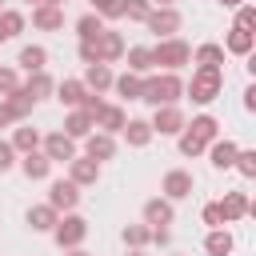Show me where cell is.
Here are the masks:
<instances>
[{
    "mask_svg": "<svg viewBox=\"0 0 256 256\" xmlns=\"http://www.w3.org/2000/svg\"><path fill=\"white\" fill-rule=\"evenodd\" d=\"M204 224L224 228V216H220V204H216V200H212V204H204Z\"/></svg>",
    "mask_w": 256,
    "mask_h": 256,
    "instance_id": "60d3db41",
    "label": "cell"
},
{
    "mask_svg": "<svg viewBox=\"0 0 256 256\" xmlns=\"http://www.w3.org/2000/svg\"><path fill=\"white\" fill-rule=\"evenodd\" d=\"M192 172H184V168H172V172H164V184H160V192H164V200H184V196H192Z\"/></svg>",
    "mask_w": 256,
    "mask_h": 256,
    "instance_id": "30bf717a",
    "label": "cell"
},
{
    "mask_svg": "<svg viewBox=\"0 0 256 256\" xmlns=\"http://www.w3.org/2000/svg\"><path fill=\"white\" fill-rule=\"evenodd\" d=\"M204 248H208V256H228V252L236 248V240H232V232H224V228H212V232L204 236Z\"/></svg>",
    "mask_w": 256,
    "mask_h": 256,
    "instance_id": "d4e9b609",
    "label": "cell"
},
{
    "mask_svg": "<svg viewBox=\"0 0 256 256\" xmlns=\"http://www.w3.org/2000/svg\"><path fill=\"white\" fill-rule=\"evenodd\" d=\"M148 12H152V0H124V16H128V20H140V24H144Z\"/></svg>",
    "mask_w": 256,
    "mask_h": 256,
    "instance_id": "f35d334b",
    "label": "cell"
},
{
    "mask_svg": "<svg viewBox=\"0 0 256 256\" xmlns=\"http://www.w3.org/2000/svg\"><path fill=\"white\" fill-rule=\"evenodd\" d=\"M104 100H100V92H84V100H80V108L88 112V116H96V108H100Z\"/></svg>",
    "mask_w": 256,
    "mask_h": 256,
    "instance_id": "ee69618b",
    "label": "cell"
},
{
    "mask_svg": "<svg viewBox=\"0 0 256 256\" xmlns=\"http://www.w3.org/2000/svg\"><path fill=\"white\" fill-rule=\"evenodd\" d=\"M220 4H224V8H240L244 0H220Z\"/></svg>",
    "mask_w": 256,
    "mask_h": 256,
    "instance_id": "c3c4849f",
    "label": "cell"
},
{
    "mask_svg": "<svg viewBox=\"0 0 256 256\" xmlns=\"http://www.w3.org/2000/svg\"><path fill=\"white\" fill-rule=\"evenodd\" d=\"M68 180L72 184H96L100 180V164L92 156H72L68 160Z\"/></svg>",
    "mask_w": 256,
    "mask_h": 256,
    "instance_id": "7c38bea8",
    "label": "cell"
},
{
    "mask_svg": "<svg viewBox=\"0 0 256 256\" xmlns=\"http://www.w3.org/2000/svg\"><path fill=\"white\" fill-rule=\"evenodd\" d=\"M56 92H60V104H72V108H76V104L84 100V92H88V88H84V80H64Z\"/></svg>",
    "mask_w": 256,
    "mask_h": 256,
    "instance_id": "836d02e7",
    "label": "cell"
},
{
    "mask_svg": "<svg viewBox=\"0 0 256 256\" xmlns=\"http://www.w3.org/2000/svg\"><path fill=\"white\" fill-rule=\"evenodd\" d=\"M232 28H248V32L256 28V8H252L248 0H244V4L236 8V24H232Z\"/></svg>",
    "mask_w": 256,
    "mask_h": 256,
    "instance_id": "ab89813d",
    "label": "cell"
},
{
    "mask_svg": "<svg viewBox=\"0 0 256 256\" xmlns=\"http://www.w3.org/2000/svg\"><path fill=\"white\" fill-rule=\"evenodd\" d=\"M148 236H152L148 224H128V228H124V244H128V248H144Z\"/></svg>",
    "mask_w": 256,
    "mask_h": 256,
    "instance_id": "8d00e7d4",
    "label": "cell"
},
{
    "mask_svg": "<svg viewBox=\"0 0 256 256\" xmlns=\"http://www.w3.org/2000/svg\"><path fill=\"white\" fill-rule=\"evenodd\" d=\"M180 96H184V80H180L176 72L148 76V80H144V88H140V100H148L152 108H160V104H176Z\"/></svg>",
    "mask_w": 256,
    "mask_h": 256,
    "instance_id": "7a4b0ae2",
    "label": "cell"
},
{
    "mask_svg": "<svg viewBox=\"0 0 256 256\" xmlns=\"http://www.w3.org/2000/svg\"><path fill=\"white\" fill-rule=\"evenodd\" d=\"M28 4H40V0H28Z\"/></svg>",
    "mask_w": 256,
    "mask_h": 256,
    "instance_id": "db71d44e",
    "label": "cell"
},
{
    "mask_svg": "<svg viewBox=\"0 0 256 256\" xmlns=\"http://www.w3.org/2000/svg\"><path fill=\"white\" fill-rule=\"evenodd\" d=\"M244 108H248V112L256 108V84H248V88H244Z\"/></svg>",
    "mask_w": 256,
    "mask_h": 256,
    "instance_id": "bcb514c9",
    "label": "cell"
},
{
    "mask_svg": "<svg viewBox=\"0 0 256 256\" xmlns=\"http://www.w3.org/2000/svg\"><path fill=\"white\" fill-rule=\"evenodd\" d=\"M88 132H92V116H88L84 108L68 112V120H64V136H72V140H84Z\"/></svg>",
    "mask_w": 256,
    "mask_h": 256,
    "instance_id": "603a6c76",
    "label": "cell"
},
{
    "mask_svg": "<svg viewBox=\"0 0 256 256\" xmlns=\"http://www.w3.org/2000/svg\"><path fill=\"white\" fill-rule=\"evenodd\" d=\"M220 88H224V72L220 68H196L192 80L184 84V92L192 96V104H212L220 96Z\"/></svg>",
    "mask_w": 256,
    "mask_h": 256,
    "instance_id": "3957f363",
    "label": "cell"
},
{
    "mask_svg": "<svg viewBox=\"0 0 256 256\" xmlns=\"http://www.w3.org/2000/svg\"><path fill=\"white\" fill-rule=\"evenodd\" d=\"M152 4H156V8H172L176 0H152Z\"/></svg>",
    "mask_w": 256,
    "mask_h": 256,
    "instance_id": "681fc988",
    "label": "cell"
},
{
    "mask_svg": "<svg viewBox=\"0 0 256 256\" xmlns=\"http://www.w3.org/2000/svg\"><path fill=\"white\" fill-rule=\"evenodd\" d=\"M172 216H176V212H172V200H160V196H156V200L144 204V224H148V228H168Z\"/></svg>",
    "mask_w": 256,
    "mask_h": 256,
    "instance_id": "9a60e30c",
    "label": "cell"
},
{
    "mask_svg": "<svg viewBox=\"0 0 256 256\" xmlns=\"http://www.w3.org/2000/svg\"><path fill=\"white\" fill-rule=\"evenodd\" d=\"M120 132H124V140H128L132 148H144V144H148V140L156 136L148 120H124V128H120Z\"/></svg>",
    "mask_w": 256,
    "mask_h": 256,
    "instance_id": "ffe728a7",
    "label": "cell"
},
{
    "mask_svg": "<svg viewBox=\"0 0 256 256\" xmlns=\"http://www.w3.org/2000/svg\"><path fill=\"white\" fill-rule=\"evenodd\" d=\"M20 28H24V16H20V12H12V8H0V44H4V40H12Z\"/></svg>",
    "mask_w": 256,
    "mask_h": 256,
    "instance_id": "4dcf8cb0",
    "label": "cell"
},
{
    "mask_svg": "<svg viewBox=\"0 0 256 256\" xmlns=\"http://www.w3.org/2000/svg\"><path fill=\"white\" fill-rule=\"evenodd\" d=\"M252 44H256V36H252L248 28H232V32H228V40H224V48H228V52H236V56H248V52H252Z\"/></svg>",
    "mask_w": 256,
    "mask_h": 256,
    "instance_id": "4316f807",
    "label": "cell"
},
{
    "mask_svg": "<svg viewBox=\"0 0 256 256\" xmlns=\"http://www.w3.org/2000/svg\"><path fill=\"white\" fill-rule=\"evenodd\" d=\"M40 144H44V156H48L52 164H68V160L76 156V140L64 136V132H48Z\"/></svg>",
    "mask_w": 256,
    "mask_h": 256,
    "instance_id": "9c48e42d",
    "label": "cell"
},
{
    "mask_svg": "<svg viewBox=\"0 0 256 256\" xmlns=\"http://www.w3.org/2000/svg\"><path fill=\"white\" fill-rule=\"evenodd\" d=\"M196 64L200 68H220L224 64V48L220 44H200L196 48Z\"/></svg>",
    "mask_w": 256,
    "mask_h": 256,
    "instance_id": "1f68e13d",
    "label": "cell"
},
{
    "mask_svg": "<svg viewBox=\"0 0 256 256\" xmlns=\"http://www.w3.org/2000/svg\"><path fill=\"white\" fill-rule=\"evenodd\" d=\"M216 136H220V124H216V116L204 112V116H196L192 124L180 128V152H184V156H200Z\"/></svg>",
    "mask_w": 256,
    "mask_h": 256,
    "instance_id": "6da1fadb",
    "label": "cell"
},
{
    "mask_svg": "<svg viewBox=\"0 0 256 256\" xmlns=\"http://www.w3.org/2000/svg\"><path fill=\"white\" fill-rule=\"evenodd\" d=\"M32 24L40 32H56V28H64V8L60 4H36L32 8Z\"/></svg>",
    "mask_w": 256,
    "mask_h": 256,
    "instance_id": "4fadbf2b",
    "label": "cell"
},
{
    "mask_svg": "<svg viewBox=\"0 0 256 256\" xmlns=\"http://www.w3.org/2000/svg\"><path fill=\"white\" fill-rule=\"evenodd\" d=\"M68 256H88V252L84 248H68Z\"/></svg>",
    "mask_w": 256,
    "mask_h": 256,
    "instance_id": "f907efd6",
    "label": "cell"
},
{
    "mask_svg": "<svg viewBox=\"0 0 256 256\" xmlns=\"http://www.w3.org/2000/svg\"><path fill=\"white\" fill-rule=\"evenodd\" d=\"M216 204H220L224 224H232V220L248 216V192H224V200H216Z\"/></svg>",
    "mask_w": 256,
    "mask_h": 256,
    "instance_id": "e0dca14e",
    "label": "cell"
},
{
    "mask_svg": "<svg viewBox=\"0 0 256 256\" xmlns=\"http://www.w3.org/2000/svg\"><path fill=\"white\" fill-rule=\"evenodd\" d=\"M112 68L108 64H88V72H84V88L88 92H104V88H112Z\"/></svg>",
    "mask_w": 256,
    "mask_h": 256,
    "instance_id": "ac0fdd59",
    "label": "cell"
},
{
    "mask_svg": "<svg viewBox=\"0 0 256 256\" xmlns=\"http://www.w3.org/2000/svg\"><path fill=\"white\" fill-rule=\"evenodd\" d=\"M96 56H100V64L120 60V56H124V36H120V32H112V28H104V32L96 36Z\"/></svg>",
    "mask_w": 256,
    "mask_h": 256,
    "instance_id": "8fae6325",
    "label": "cell"
},
{
    "mask_svg": "<svg viewBox=\"0 0 256 256\" xmlns=\"http://www.w3.org/2000/svg\"><path fill=\"white\" fill-rule=\"evenodd\" d=\"M232 168H236L244 180H252V176H256V152H252V148H240L236 160H232Z\"/></svg>",
    "mask_w": 256,
    "mask_h": 256,
    "instance_id": "d590c367",
    "label": "cell"
},
{
    "mask_svg": "<svg viewBox=\"0 0 256 256\" xmlns=\"http://www.w3.org/2000/svg\"><path fill=\"white\" fill-rule=\"evenodd\" d=\"M12 148H16V152H36V148H40V132L28 128V124H20V128L12 132Z\"/></svg>",
    "mask_w": 256,
    "mask_h": 256,
    "instance_id": "f1b7e54d",
    "label": "cell"
},
{
    "mask_svg": "<svg viewBox=\"0 0 256 256\" xmlns=\"http://www.w3.org/2000/svg\"><path fill=\"white\" fill-rule=\"evenodd\" d=\"M124 120H128V116H124V108H116V104H100L96 116H92V124H96L100 132H120Z\"/></svg>",
    "mask_w": 256,
    "mask_h": 256,
    "instance_id": "2e32d148",
    "label": "cell"
},
{
    "mask_svg": "<svg viewBox=\"0 0 256 256\" xmlns=\"http://www.w3.org/2000/svg\"><path fill=\"white\" fill-rule=\"evenodd\" d=\"M148 240L164 248V244H172V232H168V228H152V236H148Z\"/></svg>",
    "mask_w": 256,
    "mask_h": 256,
    "instance_id": "f6af8a7d",
    "label": "cell"
},
{
    "mask_svg": "<svg viewBox=\"0 0 256 256\" xmlns=\"http://www.w3.org/2000/svg\"><path fill=\"white\" fill-rule=\"evenodd\" d=\"M32 104H36V100L28 96V88H12V92L4 96V108L12 112V120H24V116L32 112Z\"/></svg>",
    "mask_w": 256,
    "mask_h": 256,
    "instance_id": "d6986e66",
    "label": "cell"
},
{
    "mask_svg": "<svg viewBox=\"0 0 256 256\" xmlns=\"http://www.w3.org/2000/svg\"><path fill=\"white\" fill-rule=\"evenodd\" d=\"M20 168H24V176H28V180H44V176L52 172V160H48L44 152H24Z\"/></svg>",
    "mask_w": 256,
    "mask_h": 256,
    "instance_id": "44dd1931",
    "label": "cell"
},
{
    "mask_svg": "<svg viewBox=\"0 0 256 256\" xmlns=\"http://www.w3.org/2000/svg\"><path fill=\"white\" fill-rule=\"evenodd\" d=\"M12 88H20V84H16V72H12V68H0V96H8Z\"/></svg>",
    "mask_w": 256,
    "mask_h": 256,
    "instance_id": "7bdbcfd3",
    "label": "cell"
},
{
    "mask_svg": "<svg viewBox=\"0 0 256 256\" xmlns=\"http://www.w3.org/2000/svg\"><path fill=\"white\" fill-rule=\"evenodd\" d=\"M236 152H240V148H236L232 140H212V148H208V156H212V168H220V172H224V168H232Z\"/></svg>",
    "mask_w": 256,
    "mask_h": 256,
    "instance_id": "cb8c5ba5",
    "label": "cell"
},
{
    "mask_svg": "<svg viewBox=\"0 0 256 256\" xmlns=\"http://www.w3.org/2000/svg\"><path fill=\"white\" fill-rule=\"evenodd\" d=\"M128 256H144V252H140V248H132V252H128Z\"/></svg>",
    "mask_w": 256,
    "mask_h": 256,
    "instance_id": "f5cc1de1",
    "label": "cell"
},
{
    "mask_svg": "<svg viewBox=\"0 0 256 256\" xmlns=\"http://www.w3.org/2000/svg\"><path fill=\"white\" fill-rule=\"evenodd\" d=\"M52 236H56V244H60V248H80V240L88 236V220H84V216H76V212H68L64 220H56V224H52Z\"/></svg>",
    "mask_w": 256,
    "mask_h": 256,
    "instance_id": "5b68a950",
    "label": "cell"
},
{
    "mask_svg": "<svg viewBox=\"0 0 256 256\" xmlns=\"http://www.w3.org/2000/svg\"><path fill=\"white\" fill-rule=\"evenodd\" d=\"M8 124H12V112H8V108H4V100H0V128H8Z\"/></svg>",
    "mask_w": 256,
    "mask_h": 256,
    "instance_id": "7dc6e473",
    "label": "cell"
},
{
    "mask_svg": "<svg viewBox=\"0 0 256 256\" xmlns=\"http://www.w3.org/2000/svg\"><path fill=\"white\" fill-rule=\"evenodd\" d=\"M192 60V48L180 40V36H164L156 48H152V64H160L164 72H176V68H184Z\"/></svg>",
    "mask_w": 256,
    "mask_h": 256,
    "instance_id": "277c9868",
    "label": "cell"
},
{
    "mask_svg": "<svg viewBox=\"0 0 256 256\" xmlns=\"http://www.w3.org/2000/svg\"><path fill=\"white\" fill-rule=\"evenodd\" d=\"M56 220H60V212H56L52 204H36V208H28V224H32V232H52Z\"/></svg>",
    "mask_w": 256,
    "mask_h": 256,
    "instance_id": "7402d4cb",
    "label": "cell"
},
{
    "mask_svg": "<svg viewBox=\"0 0 256 256\" xmlns=\"http://www.w3.org/2000/svg\"><path fill=\"white\" fill-rule=\"evenodd\" d=\"M84 140H88V144H84V156H92L96 164L116 156V140H112V132H96V136H84Z\"/></svg>",
    "mask_w": 256,
    "mask_h": 256,
    "instance_id": "5bb4252c",
    "label": "cell"
},
{
    "mask_svg": "<svg viewBox=\"0 0 256 256\" xmlns=\"http://www.w3.org/2000/svg\"><path fill=\"white\" fill-rule=\"evenodd\" d=\"M76 32H80V40H96V36L104 32V16H100V12L80 16V20H76Z\"/></svg>",
    "mask_w": 256,
    "mask_h": 256,
    "instance_id": "f546056e",
    "label": "cell"
},
{
    "mask_svg": "<svg viewBox=\"0 0 256 256\" xmlns=\"http://www.w3.org/2000/svg\"><path fill=\"white\" fill-rule=\"evenodd\" d=\"M40 4H60V8H64V4H68V0H40Z\"/></svg>",
    "mask_w": 256,
    "mask_h": 256,
    "instance_id": "816d5d0a",
    "label": "cell"
},
{
    "mask_svg": "<svg viewBox=\"0 0 256 256\" xmlns=\"http://www.w3.org/2000/svg\"><path fill=\"white\" fill-rule=\"evenodd\" d=\"M144 24H148V32H156V36L164 40V36H176L184 20H180V12H176V4H172V8H152V12L144 16Z\"/></svg>",
    "mask_w": 256,
    "mask_h": 256,
    "instance_id": "8992f818",
    "label": "cell"
},
{
    "mask_svg": "<svg viewBox=\"0 0 256 256\" xmlns=\"http://www.w3.org/2000/svg\"><path fill=\"white\" fill-rule=\"evenodd\" d=\"M112 88L124 96V100H140V88H144V76L140 72H124V76H116L112 80Z\"/></svg>",
    "mask_w": 256,
    "mask_h": 256,
    "instance_id": "484cf974",
    "label": "cell"
},
{
    "mask_svg": "<svg viewBox=\"0 0 256 256\" xmlns=\"http://www.w3.org/2000/svg\"><path fill=\"white\" fill-rule=\"evenodd\" d=\"M152 68V48H128V72H148Z\"/></svg>",
    "mask_w": 256,
    "mask_h": 256,
    "instance_id": "e575fe53",
    "label": "cell"
},
{
    "mask_svg": "<svg viewBox=\"0 0 256 256\" xmlns=\"http://www.w3.org/2000/svg\"><path fill=\"white\" fill-rule=\"evenodd\" d=\"M48 204H52L56 212H72V208L80 204V184H72V180H52V184H48Z\"/></svg>",
    "mask_w": 256,
    "mask_h": 256,
    "instance_id": "ba28073f",
    "label": "cell"
},
{
    "mask_svg": "<svg viewBox=\"0 0 256 256\" xmlns=\"http://www.w3.org/2000/svg\"><path fill=\"white\" fill-rule=\"evenodd\" d=\"M12 164H16V148H12L8 140H0V172H8Z\"/></svg>",
    "mask_w": 256,
    "mask_h": 256,
    "instance_id": "b9f144b4",
    "label": "cell"
},
{
    "mask_svg": "<svg viewBox=\"0 0 256 256\" xmlns=\"http://www.w3.org/2000/svg\"><path fill=\"white\" fill-rule=\"evenodd\" d=\"M148 124H152V132H160V136H180V128H184L188 120H184V112H180L176 104H160Z\"/></svg>",
    "mask_w": 256,
    "mask_h": 256,
    "instance_id": "52a82bcc",
    "label": "cell"
},
{
    "mask_svg": "<svg viewBox=\"0 0 256 256\" xmlns=\"http://www.w3.org/2000/svg\"><path fill=\"white\" fill-rule=\"evenodd\" d=\"M24 88H28V96H32V100H40V96H48V92H52V76H48L44 68H40V72H28V84H24Z\"/></svg>",
    "mask_w": 256,
    "mask_h": 256,
    "instance_id": "d6a6232c",
    "label": "cell"
},
{
    "mask_svg": "<svg viewBox=\"0 0 256 256\" xmlns=\"http://www.w3.org/2000/svg\"><path fill=\"white\" fill-rule=\"evenodd\" d=\"M24 72H40L44 64H48V52L40 48V44H28V48H20V60H16Z\"/></svg>",
    "mask_w": 256,
    "mask_h": 256,
    "instance_id": "83f0119b",
    "label": "cell"
},
{
    "mask_svg": "<svg viewBox=\"0 0 256 256\" xmlns=\"http://www.w3.org/2000/svg\"><path fill=\"white\" fill-rule=\"evenodd\" d=\"M92 12H100L108 20H120L124 16V0H92Z\"/></svg>",
    "mask_w": 256,
    "mask_h": 256,
    "instance_id": "74e56055",
    "label": "cell"
}]
</instances>
